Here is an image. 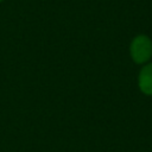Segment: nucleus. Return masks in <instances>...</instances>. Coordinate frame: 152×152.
I'll return each mask as SVG.
<instances>
[{"instance_id": "obj_1", "label": "nucleus", "mask_w": 152, "mask_h": 152, "mask_svg": "<svg viewBox=\"0 0 152 152\" xmlns=\"http://www.w3.org/2000/svg\"><path fill=\"white\" fill-rule=\"evenodd\" d=\"M129 55L134 63L144 64L152 57V40L146 34L135 36L129 44Z\"/></svg>"}, {"instance_id": "obj_2", "label": "nucleus", "mask_w": 152, "mask_h": 152, "mask_svg": "<svg viewBox=\"0 0 152 152\" xmlns=\"http://www.w3.org/2000/svg\"><path fill=\"white\" fill-rule=\"evenodd\" d=\"M138 87L147 96H152V63L145 64L138 75Z\"/></svg>"}, {"instance_id": "obj_3", "label": "nucleus", "mask_w": 152, "mask_h": 152, "mask_svg": "<svg viewBox=\"0 0 152 152\" xmlns=\"http://www.w3.org/2000/svg\"><path fill=\"white\" fill-rule=\"evenodd\" d=\"M1 1H4V0H0V2H1Z\"/></svg>"}]
</instances>
